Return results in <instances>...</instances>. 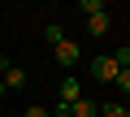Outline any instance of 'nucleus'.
Segmentation results:
<instances>
[{
  "instance_id": "1",
  "label": "nucleus",
  "mask_w": 130,
  "mask_h": 117,
  "mask_svg": "<svg viewBox=\"0 0 130 117\" xmlns=\"http://www.w3.org/2000/svg\"><path fill=\"white\" fill-rule=\"evenodd\" d=\"M117 74H121V65L113 61V56H95L91 61V78L95 82H117Z\"/></svg>"
},
{
  "instance_id": "2",
  "label": "nucleus",
  "mask_w": 130,
  "mask_h": 117,
  "mask_svg": "<svg viewBox=\"0 0 130 117\" xmlns=\"http://www.w3.org/2000/svg\"><path fill=\"white\" fill-rule=\"evenodd\" d=\"M56 65H61V70H74V65H78V43H74V39L56 43Z\"/></svg>"
},
{
  "instance_id": "3",
  "label": "nucleus",
  "mask_w": 130,
  "mask_h": 117,
  "mask_svg": "<svg viewBox=\"0 0 130 117\" xmlns=\"http://www.w3.org/2000/svg\"><path fill=\"white\" fill-rule=\"evenodd\" d=\"M70 117H100V104L87 100V95H78V100L70 104Z\"/></svg>"
},
{
  "instance_id": "4",
  "label": "nucleus",
  "mask_w": 130,
  "mask_h": 117,
  "mask_svg": "<svg viewBox=\"0 0 130 117\" xmlns=\"http://www.w3.org/2000/svg\"><path fill=\"white\" fill-rule=\"evenodd\" d=\"M22 87H26V70L22 65H9L5 70V91H22Z\"/></svg>"
},
{
  "instance_id": "5",
  "label": "nucleus",
  "mask_w": 130,
  "mask_h": 117,
  "mask_svg": "<svg viewBox=\"0 0 130 117\" xmlns=\"http://www.w3.org/2000/svg\"><path fill=\"white\" fill-rule=\"evenodd\" d=\"M108 26H113V18H108V9L104 13H95V18H87V30L100 39V35H108Z\"/></svg>"
},
{
  "instance_id": "6",
  "label": "nucleus",
  "mask_w": 130,
  "mask_h": 117,
  "mask_svg": "<svg viewBox=\"0 0 130 117\" xmlns=\"http://www.w3.org/2000/svg\"><path fill=\"white\" fill-rule=\"evenodd\" d=\"M74 100H78V78L65 74V78H61V104H74Z\"/></svg>"
},
{
  "instance_id": "7",
  "label": "nucleus",
  "mask_w": 130,
  "mask_h": 117,
  "mask_svg": "<svg viewBox=\"0 0 130 117\" xmlns=\"http://www.w3.org/2000/svg\"><path fill=\"white\" fill-rule=\"evenodd\" d=\"M43 39H48V43L56 48V43H65V30H61L56 22H48V26H43Z\"/></svg>"
},
{
  "instance_id": "8",
  "label": "nucleus",
  "mask_w": 130,
  "mask_h": 117,
  "mask_svg": "<svg viewBox=\"0 0 130 117\" xmlns=\"http://www.w3.org/2000/svg\"><path fill=\"white\" fill-rule=\"evenodd\" d=\"M78 13H87V18L104 13V0H78Z\"/></svg>"
},
{
  "instance_id": "9",
  "label": "nucleus",
  "mask_w": 130,
  "mask_h": 117,
  "mask_svg": "<svg viewBox=\"0 0 130 117\" xmlns=\"http://www.w3.org/2000/svg\"><path fill=\"white\" fill-rule=\"evenodd\" d=\"M100 117H126V104H113L108 100V104H100Z\"/></svg>"
},
{
  "instance_id": "10",
  "label": "nucleus",
  "mask_w": 130,
  "mask_h": 117,
  "mask_svg": "<svg viewBox=\"0 0 130 117\" xmlns=\"http://www.w3.org/2000/svg\"><path fill=\"white\" fill-rule=\"evenodd\" d=\"M113 87H121V91H126V95H130V70H121V74H117V82H113Z\"/></svg>"
},
{
  "instance_id": "11",
  "label": "nucleus",
  "mask_w": 130,
  "mask_h": 117,
  "mask_svg": "<svg viewBox=\"0 0 130 117\" xmlns=\"http://www.w3.org/2000/svg\"><path fill=\"white\" fill-rule=\"evenodd\" d=\"M22 117H48V108H43V104H30V108H26Z\"/></svg>"
},
{
  "instance_id": "12",
  "label": "nucleus",
  "mask_w": 130,
  "mask_h": 117,
  "mask_svg": "<svg viewBox=\"0 0 130 117\" xmlns=\"http://www.w3.org/2000/svg\"><path fill=\"white\" fill-rule=\"evenodd\" d=\"M5 70H9V56H5V52H0V78H5Z\"/></svg>"
},
{
  "instance_id": "13",
  "label": "nucleus",
  "mask_w": 130,
  "mask_h": 117,
  "mask_svg": "<svg viewBox=\"0 0 130 117\" xmlns=\"http://www.w3.org/2000/svg\"><path fill=\"white\" fill-rule=\"evenodd\" d=\"M0 95H5V78H0Z\"/></svg>"
}]
</instances>
